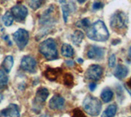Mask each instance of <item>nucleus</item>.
<instances>
[{
	"label": "nucleus",
	"mask_w": 131,
	"mask_h": 117,
	"mask_svg": "<svg viewBox=\"0 0 131 117\" xmlns=\"http://www.w3.org/2000/svg\"><path fill=\"white\" fill-rule=\"evenodd\" d=\"M73 117H85V115L80 110L76 109L73 111Z\"/></svg>",
	"instance_id": "27"
},
{
	"label": "nucleus",
	"mask_w": 131,
	"mask_h": 117,
	"mask_svg": "<svg viewBox=\"0 0 131 117\" xmlns=\"http://www.w3.org/2000/svg\"><path fill=\"white\" fill-rule=\"evenodd\" d=\"M117 111V107L116 104H112L106 107V110L102 114L101 117H114Z\"/></svg>",
	"instance_id": "17"
},
{
	"label": "nucleus",
	"mask_w": 131,
	"mask_h": 117,
	"mask_svg": "<svg viewBox=\"0 0 131 117\" xmlns=\"http://www.w3.org/2000/svg\"><path fill=\"white\" fill-rule=\"evenodd\" d=\"M13 20H14L13 16H12V14L9 13V11H7L3 17V21L6 26H12V24L13 23Z\"/></svg>",
	"instance_id": "20"
},
{
	"label": "nucleus",
	"mask_w": 131,
	"mask_h": 117,
	"mask_svg": "<svg viewBox=\"0 0 131 117\" xmlns=\"http://www.w3.org/2000/svg\"><path fill=\"white\" fill-rule=\"evenodd\" d=\"M1 114L3 116H10V117H20V111L19 107L17 105L12 103L8 106L6 109L2 111Z\"/></svg>",
	"instance_id": "12"
},
{
	"label": "nucleus",
	"mask_w": 131,
	"mask_h": 117,
	"mask_svg": "<svg viewBox=\"0 0 131 117\" xmlns=\"http://www.w3.org/2000/svg\"><path fill=\"white\" fill-rule=\"evenodd\" d=\"M59 3H61V10H62L64 21L67 22L70 13L75 10V3L70 0H59Z\"/></svg>",
	"instance_id": "9"
},
{
	"label": "nucleus",
	"mask_w": 131,
	"mask_h": 117,
	"mask_svg": "<svg viewBox=\"0 0 131 117\" xmlns=\"http://www.w3.org/2000/svg\"><path fill=\"white\" fill-rule=\"evenodd\" d=\"M96 84H94V83H92V84H89V89L91 90V91H93L94 89L96 88Z\"/></svg>",
	"instance_id": "29"
},
{
	"label": "nucleus",
	"mask_w": 131,
	"mask_h": 117,
	"mask_svg": "<svg viewBox=\"0 0 131 117\" xmlns=\"http://www.w3.org/2000/svg\"><path fill=\"white\" fill-rule=\"evenodd\" d=\"M65 105V100L60 95H54L49 101V107L52 110H61Z\"/></svg>",
	"instance_id": "11"
},
{
	"label": "nucleus",
	"mask_w": 131,
	"mask_h": 117,
	"mask_svg": "<svg viewBox=\"0 0 131 117\" xmlns=\"http://www.w3.org/2000/svg\"><path fill=\"white\" fill-rule=\"evenodd\" d=\"M61 55L65 57H72L74 56V49L70 44L64 43L61 46Z\"/></svg>",
	"instance_id": "18"
},
{
	"label": "nucleus",
	"mask_w": 131,
	"mask_h": 117,
	"mask_svg": "<svg viewBox=\"0 0 131 117\" xmlns=\"http://www.w3.org/2000/svg\"><path fill=\"white\" fill-rule=\"evenodd\" d=\"M11 13L16 21H24L28 15V9L23 5H16L12 7Z\"/></svg>",
	"instance_id": "8"
},
{
	"label": "nucleus",
	"mask_w": 131,
	"mask_h": 117,
	"mask_svg": "<svg viewBox=\"0 0 131 117\" xmlns=\"http://www.w3.org/2000/svg\"><path fill=\"white\" fill-rule=\"evenodd\" d=\"M49 95V92H48V90L47 88H40L38 89L36 92V101L38 102L41 103V102H44L45 101L47 100L48 97Z\"/></svg>",
	"instance_id": "14"
},
{
	"label": "nucleus",
	"mask_w": 131,
	"mask_h": 117,
	"mask_svg": "<svg viewBox=\"0 0 131 117\" xmlns=\"http://www.w3.org/2000/svg\"><path fill=\"white\" fill-rule=\"evenodd\" d=\"M129 56L131 57V47L129 48Z\"/></svg>",
	"instance_id": "33"
},
{
	"label": "nucleus",
	"mask_w": 131,
	"mask_h": 117,
	"mask_svg": "<svg viewBox=\"0 0 131 117\" xmlns=\"http://www.w3.org/2000/svg\"><path fill=\"white\" fill-rule=\"evenodd\" d=\"M8 82V76L5 71L0 70V88H3L7 86Z\"/></svg>",
	"instance_id": "22"
},
{
	"label": "nucleus",
	"mask_w": 131,
	"mask_h": 117,
	"mask_svg": "<svg viewBox=\"0 0 131 117\" xmlns=\"http://www.w3.org/2000/svg\"><path fill=\"white\" fill-rule=\"evenodd\" d=\"M14 64V60L12 56H7L3 62V67L6 73L10 72Z\"/></svg>",
	"instance_id": "16"
},
{
	"label": "nucleus",
	"mask_w": 131,
	"mask_h": 117,
	"mask_svg": "<svg viewBox=\"0 0 131 117\" xmlns=\"http://www.w3.org/2000/svg\"><path fill=\"white\" fill-rule=\"evenodd\" d=\"M129 86L131 87V79H130V80H129Z\"/></svg>",
	"instance_id": "36"
},
{
	"label": "nucleus",
	"mask_w": 131,
	"mask_h": 117,
	"mask_svg": "<svg viewBox=\"0 0 131 117\" xmlns=\"http://www.w3.org/2000/svg\"><path fill=\"white\" fill-rule=\"evenodd\" d=\"M78 62H79L80 63H82V62H83V60H82V59H78Z\"/></svg>",
	"instance_id": "34"
},
{
	"label": "nucleus",
	"mask_w": 131,
	"mask_h": 117,
	"mask_svg": "<svg viewBox=\"0 0 131 117\" xmlns=\"http://www.w3.org/2000/svg\"><path fill=\"white\" fill-rule=\"evenodd\" d=\"M76 26L81 28V29H84V30H88L89 28L91 26H90V21L89 18H84L79 21L76 23Z\"/></svg>",
	"instance_id": "23"
},
{
	"label": "nucleus",
	"mask_w": 131,
	"mask_h": 117,
	"mask_svg": "<svg viewBox=\"0 0 131 117\" xmlns=\"http://www.w3.org/2000/svg\"><path fill=\"white\" fill-rule=\"evenodd\" d=\"M105 49L103 48L97 47V46H91L88 51V57L90 59L99 60L102 59L104 56Z\"/></svg>",
	"instance_id": "10"
},
{
	"label": "nucleus",
	"mask_w": 131,
	"mask_h": 117,
	"mask_svg": "<svg viewBox=\"0 0 131 117\" xmlns=\"http://www.w3.org/2000/svg\"><path fill=\"white\" fill-rule=\"evenodd\" d=\"M83 107L87 114L96 116L100 113L102 103L99 99L92 96H87L83 102Z\"/></svg>",
	"instance_id": "3"
},
{
	"label": "nucleus",
	"mask_w": 131,
	"mask_h": 117,
	"mask_svg": "<svg viewBox=\"0 0 131 117\" xmlns=\"http://www.w3.org/2000/svg\"><path fill=\"white\" fill-rule=\"evenodd\" d=\"M39 117H48V116L46 115H41V116H39Z\"/></svg>",
	"instance_id": "35"
},
{
	"label": "nucleus",
	"mask_w": 131,
	"mask_h": 117,
	"mask_svg": "<svg viewBox=\"0 0 131 117\" xmlns=\"http://www.w3.org/2000/svg\"><path fill=\"white\" fill-rule=\"evenodd\" d=\"M66 63H67V65L68 66H74V62L73 61H67Z\"/></svg>",
	"instance_id": "30"
},
{
	"label": "nucleus",
	"mask_w": 131,
	"mask_h": 117,
	"mask_svg": "<svg viewBox=\"0 0 131 117\" xmlns=\"http://www.w3.org/2000/svg\"><path fill=\"white\" fill-rule=\"evenodd\" d=\"M128 73H129L128 67H126L125 66L122 65V64H119V65H117L113 74H114L115 77H116L117 79H122L126 77Z\"/></svg>",
	"instance_id": "13"
},
{
	"label": "nucleus",
	"mask_w": 131,
	"mask_h": 117,
	"mask_svg": "<svg viewBox=\"0 0 131 117\" xmlns=\"http://www.w3.org/2000/svg\"><path fill=\"white\" fill-rule=\"evenodd\" d=\"M103 69L102 67L98 65H91L85 73L86 79L93 80V81H97L102 77Z\"/></svg>",
	"instance_id": "6"
},
{
	"label": "nucleus",
	"mask_w": 131,
	"mask_h": 117,
	"mask_svg": "<svg viewBox=\"0 0 131 117\" xmlns=\"http://www.w3.org/2000/svg\"><path fill=\"white\" fill-rule=\"evenodd\" d=\"M116 55H111L110 57L108 59V65L110 68H113L115 66H116Z\"/></svg>",
	"instance_id": "25"
},
{
	"label": "nucleus",
	"mask_w": 131,
	"mask_h": 117,
	"mask_svg": "<svg viewBox=\"0 0 131 117\" xmlns=\"http://www.w3.org/2000/svg\"><path fill=\"white\" fill-rule=\"evenodd\" d=\"M102 7H103V4H102V3H100V2H96V3H94L93 4V9H94V10H98V9L102 8Z\"/></svg>",
	"instance_id": "28"
},
{
	"label": "nucleus",
	"mask_w": 131,
	"mask_h": 117,
	"mask_svg": "<svg viewBox=\"0 0 131 117\" xmlns=\"http://www.w3.org/2000/svg\"><path fill=\"white\" fill-rule=\"evenodd\" d=\"M113 98V92L109 89V88H106L101 93V99L104 102H109Z\"/></svg>",
	"instance_id": "19"
},
{
	"label": "nucleus",
	"mask_w": 131,
	"mask_h": 117,
	"mask_svg": "<svg viewBox=\"0 0 131 117\" xmlns=\"http://www.w3.org/2000/svg\"><path fill=\"white\" fill-rule=\"evenodd\" d=\"M3 99V95L2 93H0V102H2Z\"/></svg>",
	"instance_id": "32"
},
{
	"label": "nucleus",
	"mask_w": 131,
	"mask_h": 117,
	"mask_svg": "<svg viewBox=\"0 0 131 117\" xmlns=\"http://www.w3.org/2000/svg\"><path fill=\"white\" fill-rule=\"evenodd\" d=\"M44 0H29V6L33 10H37L43 4Z\"/></svg>",
	"instance_id": "21"
},
{
	"label": "nucleus",
	"mask_w": 131,
	"mask_h": 117,
	"mask_svg": "<svg viewBox=\"0 0 131 117\" xmlns=\"http://www.w3.org/2000/svg\"><path fill=\"white\" fill-rule=\"evenodd\" d=\"M127 24H128V17L123 11H116L111 18L110 25L114 30L120 31L125 29Z\"/></svg>",
	"instance_id": "4"
},
{
	"label": "nucleus",
	"mask_w": 131,
	"mask_h": 117,
	"mask_svg": "<svg viewBox=\"0 0 131 117\" xmlns=\"http://www.w3.org/2000/svg\"><path fill=\"white\" fill-rule=\"evenodd\" d=\"M12 36H13L14 41L16 42V45L20 49H23L27 45L29 42V38H30L28 31L24 29L17 30Z\"/></svg>",
	"instance_id": "5"
},
{
	"label": "nucleus",
	"mask_w": 131,
	"mask_h": 117,
	"mask_svg": "<svg viewBox=\"0 0 131 117\" xmlns=\"http://www.w3.org/2000/svg\"><path fill=\"white\" fill-rule=\"evenodd\" d=\"M36 65H37L36 61L33 56H24L21 60L20 68L25 71H28V72H30V73H33V72H35Z\"/></svg>",
	"instance_id": "7"
},
{
	"label": "nucleus",
	"mask_w": 131,
	"mask_h": 117,
	"mask_svg": "<svg viewBox=\"0 0 131 117\" xmlns=\"http://www.w3.org/2000/svg\"><path fill=\"white\" fill-rule=\"evenodd\" d=\"M65 84L66 85H70V84H73V77L71 75H65Z\"/></svg>",
	"instance_id": "26"
},
{
	"label": "nucleus",
	"mask_w": 131,
	"mask_h": 117,
	"mask_svg": "<svg viewBox=\"0 0 131 117\" xmlns=\"http://www.w3.org/2000/svg\"><path fill=\"white\" fill-rule=\"evenodd\" d=\"M57 75H58V72L56 69H48L45 72V76L49 80H55L57 78Z\"/></svg>",
	"instance_id": "24"
},
{
	"label": "nucleus",
	"mask_w": 131,
	"mask_h": 117,
	"mask_svg": "<svg viewBox=\"0 0 131 117\" xmlns=\"http://www.w3.org/2000/svg\"><path fill=\"white\" fill-rule=\"evenodd\" d=\"M39 50L48 60H54L58 56L57 43L53 39H47L39 44Z\"/></svg>",
	"instance_id": "2"
},
{
	"label": "nucleus",
	"mask_w": 131,
	"mask_h": 117,
	"mask_svg": "<svg viewBox=\"0 0 131 117\" xmlns=\"http://www.w3.org/2000/svg\"><path fill=\"white\" fill-rule=\"evenodd\" d=\"M87 36L94 41L103 42L109 38V32L103 21H97L87 30Z\"/></svg>",
	"instance_id": "1"
},
{
	"label": "nucleus",
	"mask_w": 131,
	"mask_h": 117,
	"mask_svg": "<svg viewBox=\"0 0 131 117\" xmlns=\"http://www.w3.org/2000/svg\"><path fill=\"white\" fill-rule=\"evenodd\" d=\"M84 33L81 30H75L71 35L72 43L76 46H79L84 39Z\"/></svg>",
	"instance_id": "15"
},
{
	"label": "nucleus",
	"mask_w": 131,
	"mask_h": 117,
	"mask_svg": "<svg viewBox=\"0 0 131 117\" xmlns=\"http://www.w3.org/2000/svg\"><path fill=\"white\" fill-rule=\"evenodd\" d=\"M77 1H78V3H80V4H82V3H84V2L87 1V0H77Z\"/></svg>",
	"instance_id": "31"
}]
</instances>
